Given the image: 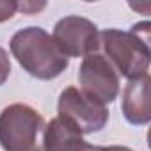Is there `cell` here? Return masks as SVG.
<instances>
[{"label":"cell","instance_id":"5b68a950","mask_svg":"<svg viewBox=\"0 0 151 151\" xmlns=\"http://www.w3.org/2000/svg\"><path fill=\"white\" fill-rule=\"evenodd\" d=\"M57 112L60 119L68 121L82 135L103 130L109 121L107 107L87 98L77 87H68L60 93Z\"/></svg>","mask_w":151,"mask_h":151},{"label":"cell","instance_id":"30bf717a","mask_svg":"<svg viewBox=\"0 0 151 151\" xmlns=\"http://www.w3.org/2000/svg\"><path fill=\"white\" fill-rule=\"evenodd\" d=\"M18 13L16 2H9V0H0V23L11 20Z\"/></svg>","mask_w":151,"mask_h":151},{"label":"cell","instance_id":"7a4b0ae2","mask_svg":"<svg viewBox=\"0 0 151 151\" xmlns=\"http://www.w3.org/2000/svg\"><path fill=\"white\" fill-rule=\"evenodd\" d=\"M11 53L18 64L34 78L52 80L68 68L66 57L53 37L41 27H27L11 37Z\"/></svg>","mask_w":151,"mask_h":151},{"label":"cell","instance_id":"ba28073f","mask_svg":"<svg viewBox=\"0 0 151 151\" xmlns=\"http://www.w3.org/2000/svg\"><path fill=\"white\" fill-rule=\"evenodd\" d=\"M121 110L130 124L144 126L151 119V101H149V75L130 80L123 91Z\"/></svg>","mask_w":151,"mask_h":151},{"label":"cell","instance_id":"3957f363","mask_svg":"<svg viewBox=\"0 0 151 151\" xmlns=\"http://www.w3.org/2000/svg\"><path fill=\"white\" fill-rule=\"evenodd\" d=\"M46 123L30 105L13 103L0 112V146L4 151H45Z\"/></svg>","mask_w":151,"mask_h":151},{"label":"cell","instance_id":"52a82bcc","mask_svg":"<svg viewBox=\"0 0 151 151\" xmlns=\"http://www.w3.org/2000/svg\"><path fill=\"white\" fill-rule=\"evenodd\" d=\"M45 151H98L100 146H93L82 139V133L59 116L52 119L45 128L43 137Z\"/></svg>","mask_w":151,"mask_h":151},{"label":"cell","instance_id":"277c9868","mask_svg":"<svg viewBox=\"0 0 151 151\" xmlns=\"http://www.w3.org/2000/svg\"><path fill=\"white\" fill-rule=\"evenodd\" d=\"M78 82L80 91L87 98L101 105L112 103L117 98L121 86L119 73L110 64V60L100 52L84 57L78 69Z\"/></svg>","mask_w":151,"mask_h":151},{"label":"cell","instance_id":"6da1fadb","mask_svg":"<svg viewBox=\"0 0 151 151\" xmlns=\"http://www.w3.org/2000/svg\"><path fill=\"white\" fill-rule=\"evenodd\" d=\"M149 22L133 25L130 30L107 29L100 32V48L116 71L135 80L149 75Z\"/></svg>","mask_w":151,"mask_h":151},{"label":"cell","instance_id":"8fae6325","mask_svg":"<svg viewBox=\"0 0 151 151\" xmlns=\"http://www.w3.org/2000/svg\"><path fill=\"white\" fill-rule=\"evenodd\" d=\"M45 7H46L45 2L43 4H36V2H16V9L18 11H23L25 14H34V13L45 9Z\"/></svg>","mask_w":151,"mask_h":151},{"label":"cell","instance_id":"9c48e42d","mask_svg":"<svg viewBox=\"0 0 151 151\" xmlns=\"http://www.w3.org/2000/svg\"><path fill=\"white\" fill-rule=\"evenodd\" d=\"M9 75H11V60H9L7 52L0 46V86L6 84Z\"/></svg>","mask_w":151,"mask_h":151},{"label":"cell","instance_id":"8992f818","mask_svg":"<svg viewBox=\"0 0 151 151\" xmlns=\"http://www.w3.org/2000/svg\"><path fill=\"white\" fill-rule=\"evenodd\" d=\"M52 37L66 57H87L100 50L98 27L82 16H66L59 20Z\"/></svg>","mask_w":151,"mask_h":151},{"label":"cell","instance_id":"7c38bea8","mask_svg":"<svg viewBox=\"0 0 151 151\" xmlns=\"http://www.w3.org/2000/svg\"><path fill=\"white\" fill-rule=\"evenodd\" d=\"M98 151H133V149L124 147V146H109V147H100Z\"/></svg>","mask_w":151,"mask_h":151}]
</instances>
